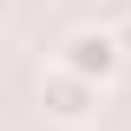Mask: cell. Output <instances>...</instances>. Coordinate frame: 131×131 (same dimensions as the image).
Instances as JSON below:
<instances>
[{
    "label": "cell",
    "mask_w": 131,
    "mask_h": 131,
    "mask_svg": "<svg viewBox=\"0 0 131 131\" xmlns=\"http://www.w3.org/2000/svg\"><path fill=\"white\" fill-rule=\"evenodd\" d=\"M7 20H13V7H7V0H0V26H7Z\"/></svg>",
    "instance_id": "4"
},
{
    "label": "cell",
    "mask_w": 131,
    "mask_h": 131,
    "mask_svg": "<svg viewBox=\"0 0 131 131\" xmlns=\"http://www.w3.org/2000/svg\"><path fill=\"white\" fill-rule=\"evenodd\" d=\"M52 66H59V72H72L79 85H92V92H105V85L118 79V66H125V52L112 46V26H72Z\"/></svg>",
    "instance_id": "1"
},
{
    "label": "cell",
    "mask_w": 131,
    "mask_h": 131,
    "mask_svg": "<svg viewBox=\"0 0 131 131\" xmlns=\"http://www.w3.org/2000/svg\"><path fill=\"white\" fill-rule=\"evenodd\" d=\"M39 112L59 118V125H92L98 118V92L79 85L72 72H59V66H46V72H39Z\"/></svg>",
    "instance_id": "2"
},
{
    "label": "cell",
    "mask_w": 131,
    "mask_h": 131,
    "mask_svg": "<svg viewBox=\"0 0 131 131\" xmlns=\"http://www.w3.org/2000/svg\"><path fill=\"white\" fill-rule=\"evenodd\" d=\"M112 46H118V52H125V59H131V13L118 20V26H112Z\"/></svg>",
    "instance_id": "3"
}]
</instances>
